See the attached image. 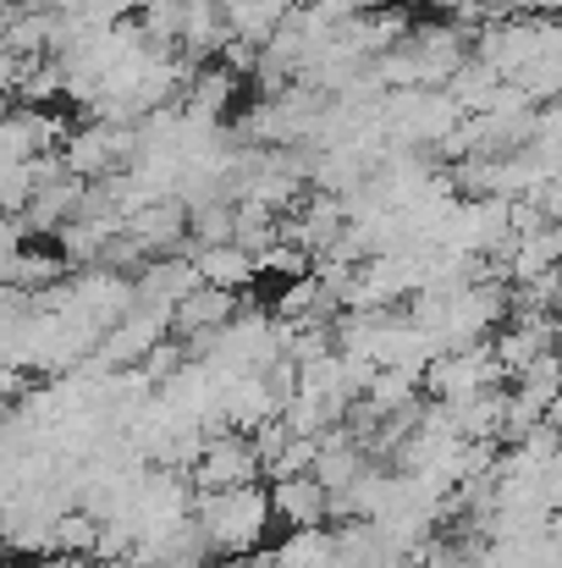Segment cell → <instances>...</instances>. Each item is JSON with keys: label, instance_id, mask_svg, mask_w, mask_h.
Returning a JSON list of instances; mask_svg holds the SVG:
<instances>
[{"label": "cell", "instance_id": "3957f363", "mask_svg": "<svg viewBox=\"0 0 562 568\" xmlns=\"http://www.w3.org/2000/svg\"><path fill=\"white\" fill-rule=\"evenodd\" d=\"M133 155H139V128H116V122H83V128H67L61 139V166L83 183H105L127 172Z\"/></svg>", "mask_w": 562, "mask_h": 568}, {"label": "cell", "instance_id": "5b68a950", "mask_svg": "<svg viewBox=\"0 0 562 568\" xmlns=\"http://www.w3.org/2000/svg\"><path fill=\"white\" fill-rule=\"evenodd\" d=\"M193 271H198V282H204V287H215V293H243V287H254V276H259L254 254H248V248H237V243L193 248Z\"/></svg>", "mask_w": 562, "mask_h": 568}, {"label": "cell", "instance_id": "277c9868", "mask_svg": "<svg viewBox=\"0 0 562 568\" xmlns=\"http://www.w3.org/2000/svg\"><path fill=\"white\" fill-rule=\"evenodd\" d=\"M270 519L282 530H326L331 491L315 480V469L309 475H282V480H270Z\"/></svg>", "mask_w": 562, "mask_h": 568}, {"label": "cell", "instance_id": "6da1fadb", "mask_svg": "<svg viewBox=\"0 0 562 568\" xmlns=\"http://www.w3.org/2000/svg\"><path fill=\"white\" fill-rule=\"evenodd\" d=\"M193 525L204 530L210 552L215 558H254L265 552V536H270V491L259 486H237V491H210V497H193Z\"/></svg>", "mask_w": 562, "mask_h": 568}, {"label": "cell", "instance_id": "7a4b0ae2", "mask_svg": "<svg viewBox=\"0 0 562 568\" xmlns=\"http://www.w3.org/2000/svg\"><path fill=\"white\" fill-rule=\"evenodd\" d=\"M259 453L243 430H204L198 436V453L187 458L183 480L193 497H210V491H237V486H259Z\"/></svg>", "mask_w": 562, "mask_h": 568}]
</instances>
